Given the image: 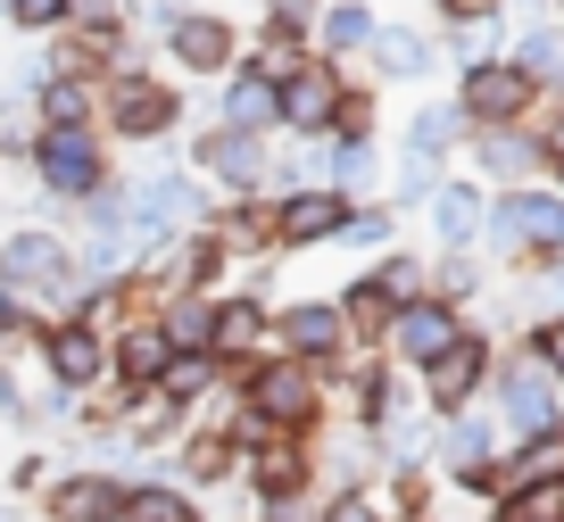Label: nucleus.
<instances>
[{
	"label": "nucleus",
	"instance_id": "obj_3",
	"mask_svg": "<svg viewBox=\"0 0 564 522\" xmlns=\"http://www.w3.org/2000/svg\"><path fill=\"white\" fill-rule=\"evenodd\" d=\"M100 133L108 150H166L175 133H192V91L166 67H117L100 75Z\"/></svg>",
	"mask_w": 564,
	"mask_h": 522
},
{
	"label": "nucleus",
	"instance_id": "obj_13",
	"mask_svg": "<svg viewBox=\"0 0 564 522\" xmlns=\"http://www.w3.org/2000/svg\"><path fill=\"white\" fill-rule=\"evenodd\" d=\"M274 348L324 373V366H340L357 340H349V324H340L333 298H291V307H274Z\"/></svg>",
	"mask_w": 564,
	"mask_h": 522
},
{
	"label": "nucleus",
	"instance_id": "obj_34",
	"mask_svg": "<svg viewBox=\"0 0 564 522\" xmlns=\"http://www.w3.org/2000/svg\"><path fill=\"white\" fill-rule=\"evenodd\" d=\"M457 133H465L457 100H441V108H423V117L406 124V157H432V166H441V157L457 150Z\"/></svg>",
	"mask_w": 564,
	"mask_h": 522
},
{
	"label": "nucleus",
	"instance_id": "obj_6",
	"mask_svg": "<svg viewBox=\"0 0 564 522\" xmlns=\"http://www.w3.org/2000/svg\"><path fill=\"white\" fill-rule=\"evenodd\" d=\"M0 291L9 298H25V307H42V315H67L75 307V241H67V225H9L0 232Z\"/></svg>",
	"mask_w": 564,
	"mask_h": 522
},
{
	"label": "nucleus",
	"instance_id": "obj_46",
	"mask_svg": "<svg viewBox=\"0 0 564 522\" xmlns=\"http://www.w3.org/2000/svg\"><path fill=\"white\" fill-rule=\"evenodd\" d=\"M441 18H448V25H490L498 0H441Z\"/></svg>",
	"mask_w": 564,
	"mask_h": 522
},
{
	"label": "nucleus",
	"instance_id": "obj_2",
	"mask_svg": "<svg viewBox=\"0 0 564 522\" xmlns=\"http://www.w3.org/2000/svg\"><path fill=\"white\" fill-rule=\"evenodd\" d=\"M208 208H216V192L175 150H150L124 174V241H133V258H150V249L183 241L192 225H208Z\"/></svg>",
	"mask_w": 564,
	"mask_h": 522
},
{
	"label": "nucleus",
	"instance_id": "obj_30",
	"mask_svg": "<svg viewBox=\"0 0 564 522\" xmlns=\"http://www.w3.org/2000/svg\"><path fill=\"white\" fill-rule=\"evenodd\" d=\"M366 42H373V9H366V0H324V9H316V51L324 58L349 67Z\"/></svg>",
	"mask_w": 564,
	"mask_h": 522
},
{
	"label": "nucleus",
	"instance_id": "obj_25",
	"mask_svg": "<svg viewBox=\"0 0 564 522\" xmlns=\"http://www.w3.org/2000/svg\"><path fill=\"white\" fill-rule=\"evenodd\" d=\"M25 108H34V124H100V84L75 67H51Z\"/></svg>",
	"mask_w": 564,
	"mask_h": 522
},
{
	"label": "nucleus",
	"instance_id": "obj_42",
	"mask_svg": "<svg viewBox=\"0 0 564 522\" xmlns=\"http://www.w3.org/2000/svg\"><path fill=\"white\" fill-rule=\"evenodd\" d=\"M514 67H523L531 84L564 75V34H547V25H540V34H523V42H514Z\"/></svg>",
	"mask_w": 564,
	"mask_h": 522
},
{
	"label": "nucleus",
	"instance_id": "obj_31",
	"mask_svg": "<svg viewBox=\"0 0 564 522\" xmlns=\"http://www.w3.org/2000/svg\"><path fill=\"white\" fill-rule=\"evenodd\" d=\"M333 307H340V324H349V340H357V348H373V340L390 331V315H399V298H390L373 274H357L349 291L333 298Z\"/></svg>",
	"mask_w": 564,
	"mask_h": 522
},
{
	"label": "nucleus",
	"instance_id": "obj_29",
	"mask_svg": "<svg viewBox=\"0 0 564 522\" xmlns=\"http://www.w3.org/2000/svg\"><path fill=\"white\" fill-rule=\"evenodd\" d=\"M423 208H432V232H441V249H474L481 225H490V199H481L474 183H448V174H441V192L423 199Z\"/></svg>",
	"mask_w": 564,
	"mask_h": 522
},
{
	"label": "nucleus",
	"instance_id": "obj_24",
	"mask_svg": "<svg viewBox=\"0 0 564 522\" xmlns=\"http://www.w3.org/2000/svg\"><path fill=\"white\" fill-rule=\"evenodd\" d=\"M498 415H507V439H547V432H556V390L540 382V366H514L507 373Z\"/></svg>",
	"mask_w": 564,
	"mask_h": 522
},
{
	"label": "nucleus",
	"instance_id": "obj_48",
	"mask_svg": "<svg viewBox=\"0 0 564 522\" xmlns=\"http://www.w3.org/2000/svg\"><path fill=\"white\" fill-rule=\"evenodd\" d=\"M540 357H547V366L564 373V324H547V331H540Z\"/></svg>",
	"mask_w": 564,
	"mask_h": 522
},
{
	"label": "nucleus",
	"instance_id": "obj_8",
	"mask_svg": "<svg viewBox=\"0 0 564 522\" xmlns=\"http://www.w3.org/2000/svg\"><path fill=\"white\" fill-rule=\"evenodd\" d=\"M265 133H225V124H199L183 133V166L208 183L216 199H265Z\"/></svg>",
	"mask_w": 564,
	"mask_h": 522
},
{
	"label": "nucleus",
	"instance_id": "obj_47",
	"mask_svg": "<svg viewBox=\"0 0 564 522\" xmlns=\"http://www.w3.org/2000/svg\"><path fill=\"white\" fill-rule=\"evenodd\" d=\"M124 18V0H67V25H108Z\"/></svg>",
	"mask_w": 564,
	"mask_h": 522
},
{
	"label": "nucleus",
	"instance_id": "obj_26",
	"mask_svg": "<svg viewBox=\"0 0 564 522\" xmlns=\"http://www.w3.org/2000/svg\"><path fill=\"white\" fill-rule=\"evenodd\" d=\"M150 315H159V331H166V348H175V357H208V331H216V291H166Z\"/></svg>",
	"mask_w": 564,
	"mask_h": 522
},
{
	"label": "nucleus",
	"instance_id": "obj_27",
	"mask_svg": "<svg viewBox=\"0 0 564 522\" xmlns=\"http://www.w3.org/2000/svg\"><path fill=\"white\" fill-rule=\"evenodd\" d=\"M382 174H390V157H382V141H324V183H333L340 199H373L382 192Z\"/></svg>",
	"mask_w": 564,
	"mask_h": 522
},
{
	"label": "nucleus",
	"instance_id": "obj_41",
	"mask_svg": "<svg viewBox=\"0 0 564 522\" xmlns=\"http://www.w3.org/2000/svg\"><path fill=\"white\" fill-rule=\"evenodd\" d=\"M0 423H9V432H25V439L42 432V423H34V399H25V373H18V357H0Z\"/></svg>",
	"mask_w": 564,
	"mask_h": 522
},
{
	"label": "nucleus",
	"instance_id": "obj_15",
	"mask_svg": "<svg viewBox=\"0 0 564 522\" xmlns=\"http://www.w3.org/2000/svg\"><path fill=\"white\" fill-rule=\"evenodd\" d=\"M265 348H274V307H265V291H216V331H208L216 373L249 366Z\"/></svg>",
	"mask_w": 564,
	"mask_h": 522
},
{
	"label": "nucleus",
	"instance_id": "obj_22",
	"mask_svg": "<svg viewBox=\"0 0 564 522\" xmlns=\"http://www.w3.org/2000/svg\"><path fill=\"white\" fill-rule=\"evenodd\" d=\"M117 399H124V390H117ZM192 423H199V406L166 399V390H133V399H124V423H117V439H124V448H141V456H150V448H175V439L192 432Z\"/></svg>",
	"mask_w": 564,
	"mask_h": 522
},
{
	"label": "nucleus",
	"instance_id": "obj_21",
	"mask_svg": "<svg viewBox=\"0 0 564 522\" xmlns=\"http://www.w3.org/2000/svg\"><path fill=\"white\" fill-rule=\"evenodd\" d=\"M175 481L192 489V498H208V489L241 481V448L225 439V423H208V415H199L192 432L175 439Z\"/></svg>",
	"mask_w": 564,
	"mask_h": 522
},
{
	"label": "nucleus",
	"instance_id": "obj_17",
	"mask_svg": "<svg viewBox=\"0 0 564 522\" xmlns=\"http://www.w3.org/2000/svg\"><path fill=\"white\" fill-rule=\"evenodd\" d=\"M166 366H175V348H166V331H159V315H124L117 331H108V390H159L166 382Z\"/></svg>",
	"mask_w": 564,
	"mask_h": 522
},
{
	"label": "nucleus",
	"instance_id": "obj_35",
	"mask_svg": "<svg viewBox=\"0 0 564 522\" xmlns=\"http://www.w3.org/2000/svg\"><path fill=\"white\" fill-rule=\"evenodd\" d=\"M0 25L18 42H51V34H67V0H0Z\"/></svg>",
	"mask_w": 564,
	"mask_h": 522
},
{
	"label": "nucleus",
	"instance_id": "obj_12",
	"mask_svg": "<svg viewBox=\"0 0 564 522\" xmlns=\"http://www.w3.org/2000/svg\"><path fill=\"white\" fill-rule=\"evenodd\" d=\"M34 498H42V522H117L124 472L117 465H58Z\"/></svg>",
	"mask_w": 564,
	"mask_h": 522
},
{
	"label": "nucleus",
	"instance_id": "obj_44",
	"mask_svg": "<svg viewBox=\"0 0 564 522\" xmlns=\"http://www.w3.org/2000/svg\"><path fill=\"white\" fill-rule=\"evenodd\" d=\"M175 9H192V0H124V25H141V34H159Z\"/></svg>",
	"mask_w": 564,
	"mask_h": 522
},
{
	"label": "nucleus",
	"instance_id": "obj_4",
	"mask_svg": "<svg viewBox=\"0 0 564 522\" xmlns=\"http://www.w3.org/2000/svg\"><path fill=\"white\" fill-rule=\"evenodd\" d=\"M225 390L249 406V415H265L274 432H291V439H316L324 432V373L300 366V357H282V348H265V357L232 366Z\"/></svg>",
	"mask_w": 564,
	"mask_h": 522
},
{
	"label": "nucleus",
	"instance_id": "obj_20",
	"mask_svg": "<svg viewBox=\"0 0 564 522\" xmlns=\"http://www.w3.org/2000/svg\"><path fill=\"white\" fill-rule=\"evenodd\" d=\"M208 124H225V133H265V141H274V75H265L249 51H241V67L216 75V108H208Z\"/></svg>",
	"mask_w": 564,
	"mask_h": 522
},
{
	"label": "nucleus",
	"instance_id": "obj_16",
	"mask_svg": "<svg viewBox=\"0 0 564 522\" xmlns=\"http://www.w3.org/2000/svg\"><path fill=\"white\" fill-rule=\"evenodd\" d=\"M481 382H490V340H481V331H457V340L423 366V406L448 423V415H465V406H474Z\"/></svg>",
	"mask_w": 564,
	"mask_h": 522
},
{
	"label": "nucleus",
	"instance_id": "obj_9",
	"mask_svg": "<svg viewBox=\"0 0 564 522\" xmlns=\"http://www.w3.org/2000/svg\"><path fill=\"white\" fill-rule=\"evenodd\" d=\"M349 208H357V199H340L333 183H307V192H282V199H265V249H274V258H300V249L340 241Z\"/></svg>",
	"mask_w": 564,
	"mask_h": 522
},
{
	"label": "nucleus",
	"instance_id": "obj_23",
	"mask_svg": "<svg viewBox=\"0 0 564 522\" xmlns=\"http://www.w3.org/2000/svg\"><path fill=\"white\" fill-rule=\"evenodd\" d=\"M117 522H208V505L175 481V472H124V505Z\"/></svg>",
	"mask_w": 564,
	"mask_h": 522
},
{
	"label": "nucleus",
	"instance_id": "obj_1",
	"mask_svg": "<svg viewBox=\"0 0 564 522\" xmlns=\"http://www.w3.org/2000/svg\"><path fill=\"white\" fill-rule=\"evenodd\" d=\"M34 225H67L91 192L117 183V150H108L100 124H34Z\"/></svg>",
	"mask_w": 564,
	"mask_h": 522
},
{
	"label": "nucleus",
	"instance_id": "obj_37",
	"mask_svg": "<svg viewBox=\"0 0 564 522\" xmlns=\"http://www.w3.org/2000/svg\"><path fill=\"white\" fill-rule=\"evenodd\" d=\"M540 166V141H523L507 124V133H481V174H531Z\"/></svg>",
	"mask_w": 564,
	"mask_h": 522
},
{
	"label": "nucleus",
	"instance_id": "obj_36",
	"mask_svg": "<svg viewBox=\"0 0 564 522\" xmlns=\"http://www.w3.org/2000/svg\"><path fill=\"white\" fill-rule=\"evenodd\" d=\"M216 382H225V373H216V357H175V366H166V399H183V406H208L216 399Z\"/></svg>",
	"mask_w": 564,
	"mask_h": 522
},
{
	"label": "nucleus",
	"instance_id": "obj_33",
	"mask_svg": "<svg viewBox=\"0 0 564 522\" xmlns=\"http://www.w3.org/2000/svg\"><path fill=\"white\" fill-rule=\"evenodd\" d=\"M498 522H564V472L507 489V498H498Z\"/></svg>",
	"mask_w": 564,
	"mask_h": 522
},
{
	"label": "nucleus",
	"instance_id": "obj_10",
	"mask_svg": "<svg viewBox=\"0 0 564 522\" xmlns=\"http://www.w3.org/2000/svg\"><path fill=\"white\" fill-rule=\"evenodd\" d=\"M25 357H34L42 382H58V390H100L108 382V331H91L84 315H51Z\"/></svg>",
	"mask_w": 564,
	"mask_h": 522
},
{
	"label": "nucleus",
	"instance_id": "obj_38",
	"mask_svg": "<svg viewBox=\"0 0 564 522\" xmlns=\"http://www.w3.org/2000/svg\"><path fill=\"white\" fill-rule=\"evenodd\" d=\"M366 274H373V282H382V291L406 307V298H423V274H432V265H423V258H406V249H382V258H373Z\"/></svg>",
	"mask_w": 564,
	"mask_h": 522
},
{
	"label": "nucleus",
	"instance_id": "obj_43",
	"mask_svg": "<svg viewBox=\"0 0 564 522\" xmlns=\"http://www.w3.org/2000/svg\"><path fill=\"white\" fill-rule=\"evenodd\" d=\"M51 472H58V465H51V448H18V465H9V498H34Z\"/></svg>",
	"mask_w": 564,
	"mask_h": 522
},
{
	"label": "nucleus",
	"instance_id": "obj_7",
	"mask_svg": "<svg viewBox=\"0 0 564 522\" xmlns=\"http://www.w3.org/2000/svg\"><path fill=\"white\" fill-rule=\"evenodd\" d=\"M340 91H349V67L324 51H307L300 67L274 75V141H333Z\"/></svg>",
	"mask_w": 564,
	"mask_h": 522
},
{
	"label": "nucleus",
	"instance_id": "obj_45",
	"mask_svg": "<svg viewBox=\"0 0 564 522\" xmlns=\"http://www.w3.org/2000/svg\"><path fill=\"white\" fill-rule=\"evenodd\" d=\"M18 124H34V108H25V91L0 75V133H18Z\"/></svg>",
	"mask_w": 564,
	"mask_h": 522
},
{
	"label": "nucleus",
	"instance_id": "obj_5",
	"mask_svg": "<svg viewBox=\"0 0 564 522\" xmlns=\"http://www.w3.org/2000/svg\"><path fill=\"white\" fill-rule=\"evenodd\" d=\"M241 51H249L241 18H232V9H216V0H192V9H175V18L150 34V67H166L183 91H192V84H216L225 67H241Z\"/></svg>",
	"mask_w": 564,
	"mask_h": 522
},
{
	"label": "nucleus",
	"instance_id": "obj_28",
	"mask_svg": "<svg viewBox=\"0 0 564 522\" xmlns=\"http://www.w3.org/2000/svg\"><path fill=\"white\" fill-rule=\"evenodd\" d=\"M357 58H366L382 84H423V75H432V42H423L415 25H373V42Z\"/></svg>",
	"mask_w": 564,
	"mask_h": 522
},
{
	"label": "nucleus",
	"instance_id": "obj_39",
	"mask_svg": "<svg viewBox=\"0 0 564 522\" xmlns=\"http://www.w3.org/2000/svg\"><path fill=\"white\" fill-rule=\"evenodd\" d=\"M390 232H399V216H390V208H373V199H357V208H349V225H340V241H349V249H373V258H382V249H390Z\"/></svg>",
	"mask_w": 564,
	"mask_h": 522
},
{
	"label": "nucleus",
	"instance_id": "obj_40",
	"mask_svg": "<svg viewBox=\"0 0 564 522\" xmlns=\"http://www.w3.org/2000/svg\"><path fill=\"white\" fill-rule=\"evenodd\" d=\"M42 324H51L42 307H25V298H9V291H0V357H25Z\"/></svg>",
	"mask_w": 564,
	"mask_h": 522
},
{
	"label": "nucleus",
	"instance_id": "obj_18",
	"mask_svg": "<svg viewBox=\"0 0 564 522\" xmlns=\"http://www.w3.org/2000/svg\"><path fill=\"white\" fill-rule=\"evenodd\" d=\"M457 331H465V315L448 307V298H432V291H423V298H406V307L390 315L382 348L399 357V366H415V373H423V366H432V357H441L448 340H457Z\"/></svg>",
	"mask_w": 564,
	"mask_h": 522
},
{
	"label": "nucleus",
	"instance_id": "obj_49",
	"mask_svg": "<svg viewBox=\"0 0 564 522\" xmlns=\"http://www.w3.org/2000/svg\"><path fill=\"white\" fill-rule=\"evenodd\" d=\"M0 522H18V498H0Z\"/></svg>",
	"mask_w": 564,
	"mask_h": 522
},
{
	"label": "nucleus",
	"instance_id": "obj_14",
	"mask_svg": "<svg viewBox=\"0 0 564 522\" xmlns=\"http://www.w3.org/2000/svg\"><path fill=\"white\" fill-rule=\"evenodd\" d=\"M241 489L265 505H307V489H316V439H265V448H249L241 465Z\"/></svg>",
	"mask_w": 564,
	"mask_h": 522
},
{
	"label": "nucleus",
	"instance_id": "obj_32",
	"mask_svg": "<svg viewBox=\"0 0 564 522\" xmlns=\"http://www.w3.org/2000/svg\"><path fill=\"white\" fill-rule=\"evenodd\" d=\"M490 448H498V432L481 415H448L441 432H432V465L441 472H474V465H490Z\"/></svg>",
	"mask_w": 564,
	"mask_h": 522
},
{
	"label": "nucleus",
	"instance_id": "obj_50",
	"mask_svg": "<svg viewBox=\"0 0 564 522\" xmlns=\"http://www.w3.org/2000/svg\"><path fill=\"white\" fill-rule=\"evenodd\" d=\"M0 208H9V174H0Z\"/></svg>",
	"mask_w": 564,
	"mask_h": 522
},
{
	"label": "nucleus",
	"instance_id": "obj_11",
	"mask_svg": "<svg viewBox=\"0 0 564 522\" xmlns=\"http://www.w3.org/2000/svg\"><path fill=\"white\" fill-rule=\"evenodd\" d=\"M540 100V84H531L514 58H474L457 84V117L481 124V133H507V124H523V108Z\"/></svg>",
	"mask_w": 564,
	"mask_h": 522
},
{
	"label": "nucleus",
	"instance_id": "obj_19",
	"mask_svg": "<svg viewBox=\"0 0 564 522\" xmlns=\"http://www.w3.org/2000/svg\"><path fill=\"white\" fill-rule=\"evenodd\" d=\"M481 232H498L507 249H531V258L547 265V258L564 249V199H547V192H507Z\"/></svg>",
	"mask_w": 564,
	"mask_h": 522
}]
</instances>
